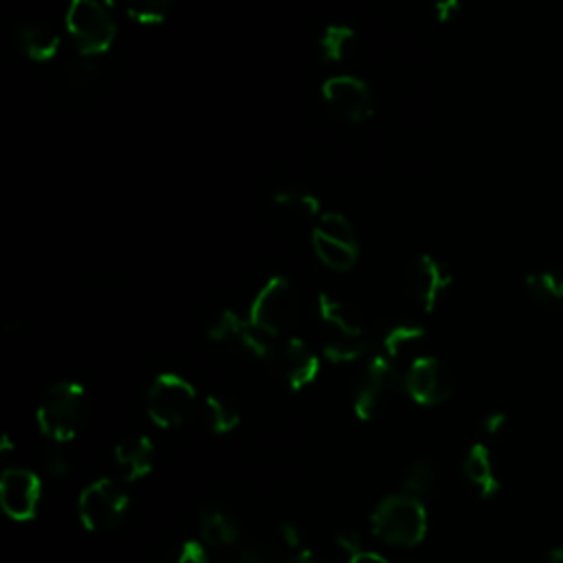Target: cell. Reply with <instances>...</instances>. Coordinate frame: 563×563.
Segmentation results:
<instances>
[{"instance_id":"9a60e30c","label":"cell","mask_w":563,"mask_h":563,"mask_svg":"<svg viewBox=\"0 0 563 563\" xmlns=\"http://www.w3.org/2000/svg\"><path fill=\"white\" fill-rule=\"evenodd\" d=\"M13 42L18 51L35 62V64H48L55 62L62 51V35L59 31L40 18L22 20L13 31Z\"/></svg>"},{"instance_id":"4fadbf2b","label":"cell","mask_w":563,"mask_h":563,"mask_svg":"<svg viewBox=\"0 0 563 563\" xmlns=\"http://www.w3.org/2000/svg\"><path fill=\"white\" fill-rule=\"evenodd\" d=\"M275 363L282 367L284 380L292 391H301L312 385L321 372V356L295 334L282 339Z\"/></svg>"},{"instance_id":"9c48e42d","label":"cell","mask_w":563,"mask_h":563,"mask_svg":"<svg viewBox=\"0 0 563 563\" xmlns=\"http://www.w3.org/2000/svg\"><path fill=\"white\" fill-rule=\"evenodd\" d=\"M42 477L24 466H9L0 475V508L2 512L18 521H31L37 517L42 501Z\"/></svg>"},{"instance_id":"6da1fadb","label":"cell","mask_w":563,"mask_h":563,"mask_svg":"<svg viewBox=\"0 0 563 563\" xmlns=\"http://www.w3.org/2000/svg\"><path fill=\"white\" fill-rule=\"evenodd\" d=\"M88 416L86 387L77 380H59L51 385L35 409V422L40 433L48 442L68 444L75 440Z\"/></svg>"},{"instance_id":"836d02e7","label":"cell","mask_w":563,"mask_h":563,"mask_svg":"<svg viewBox=\"0 0 563 563\" xmlns=\"http://www.w3.org/2000/svg\"><path fill=\"white\" fill-rule=\"evenodd\" d=\"M504 427H506V413H501V411L488 413V416L484 418V431H486L488 435H497V433H501V431H504Z\"/></svg>"},{"instance_id":"5bb4252c","label":"cell","mask_w":563,"mask_h":563,"mask_svg":"<svg viewBox=\"0 0 563 563\" xmlns=\"http://www.w3.org/2000/svg\"><path fill=\"white\" fill-rule=\"evenodd\" d=\"M451 282H453L451 271L438 257L422 253L413 260L409 271V286H411L413 299L424 312H431L440 303Z\"/></svg>"},{"instance_id":"484cf974","label":"cell","mask_w":563,"mask_h":563,"mask_svg":"<svg viewBox=\"0 0 563 563\" xmlns=\"http://www.w3.org/2000/svg\"><path fill=\"white\" fill-rule=\"evenodd\" d=\"M526 290L541 306L559 303L563 299V277L554 271L530 273L526 277Z\"/></svg>"},{"instance_id":"603a6c76","label":"cell","mask_w":563,"mask_h":563,"mask_svg":"<svg viewBox=\"0 0 563 563\" xmlns=\"http://www.w3.org/2000/svg\"><path fill=\"white\" fill-rule=\"evenodd\" d=\"M321 354L325 361H330L334 365H347L367 354V341H365V336L328 334L321 345Z\"/></svg>"},{"instance_id":"d6a6232c","label":"cell","mask_w":563,"mask_h":563,"mask_svg":"<svg viewBox=\"0 0 563 563\" xmlns=\"http://www.w3.org/2000/svg\"><path fill=\"white\" fill-rule=\"evenodd\" d=\"M279 537H282V541H284L288 548H292V550H299V548H301V530H299L295 523L284 521V523L279 526Z\"/></svg>"},{"instance_id":"52a82bcc","label":"cell","mask_w":563,"mask_h":563,"mask_svg":"<svg viewBox=\"0 0 563 563\" xmlns=\"http://www.w3.org/2000/svg\"><path fill=\"white\" fill-rule=\"evenodd\" d=\"M312 251L317 260L339 273L354 268L358 260V238L354 224L339 211H323L312 229Z\"/></svg>"},{"instance_id":"d590c367","label":"cell","mask_w":563,"mask_h":563,"mask_svg":"<svg viewBox=\"0 0 563 563\" xmlns=\"http://www.w3.org/2000/svg\"><path fill=\"white\" fill-rule=\"evenodd\" d=\"M288 563H317V559H314L312 550L299 548V550H295V554L288 559Z\"/></svg>"},{"instance_id":"e0dca14e","label":"cell","mask_w":563,"mask_h":563,"mask_svg":"<svg viewBox=\"0 0 563 563\" xmlns=\"http://www.w3.org/2000/svg\"><path fill=\"white\" fill-rule=\"evenodd\" d=\"M317 312L321 323L328 328V334L336 336H363L361 317L356 310L345 303L341 297L330 292H319L317 297Z\"/></svg>"},{"instance_id":"7a4b0ae2","label":"cell","mask_w":563,"mask_h":563,"mask_svg":"<svg viewBox=\"0 0 563 563\" xmlns=\"http://www.w3.org/2000/svg\"><path fill=\"white\" fill-rule=\"evenodd\" d=\"M369 526L374 537L383 543L413 548L427 537L429 517L420 497L409 493H391L374 506Z\"/></svg>"},{"instance_id":"ffe728a7","label":"cell","mask_w":563,"mask_h":563,"mask_svg":"<svg viewBox=\"0 0 563 563\" xmlns=\"http://www.w3.org/2000/svg\"><path fill=\"white\" fill-rule=\"evenodd\" d=\"M200 541L207 548H224L238 541L235 521L220 508H207L200 515Z\"/></svg>"},{"instance_id":"1f68e13d","label":"cell","mask_w":563,"mask_h":563,"mask_svg":"<svg viewBox=\"0 0 563 563\" xmlns=\"http://www.w3.org/2000/svg\"><path fill=\"white\" fill-rule=\"evenodd\" d=\"M462 0H431V13L438 24L451 22L460 13Z\"/></svg>"},{"instance_id":"cb8c5ba5","label":"cell","mask_w":563,"mask_h":563,"mask_svg":"<svg viewBox=\"0 0 563 563\" xmlns=\"http://www.w3.org/2000/svg\"><path fill=\"white\" fill-rule=\"evenodd\" d=\"M420 339H424V328L420 323L400 321L385 330L383 341H380V352H385L387 356H391L396 361L405 350L416 345Z\"/></svg>"},{"instance_id":"44dd1931","label":"cell","mask_w":563,"mask_h":563,"mask_svg":"<svg viewBox=\"0 0 563 563\" xmlns=\"http://www.w3.org/2000/svg\"><path fill=\"white\" fill-rule=\"evenodd\" d=\"M354 40H356V31L350 24L334 22V24H328L319 33L317 44H319V53L325 62L339 64L350 55V51L354 46Z\"/></svg>"},{"instance_id":"83f0119b","label":"cell","mask_w":563,"mask_h":563,"mask_svg":"<svg viewBox=\"0 0 563 563\" xmlns=\"http://www.w3.org/2000/svg\"><path fill=\"white\" fill-rule=\"evenodd\" d=\"M246 325V319L240 317L235 310H222L209 325L207 334L216 343H235Z\"/></svg>"},{"instance_id":"30bf717a","label":"cell","mask_w":563,"mask_h":563,"mask_svg":"<svg viewBox=\"0 0 563 563\" xmlns=\"http://www.w3.org/2000/svg\"><path fill=\"white\" fill-rule=\"evenodd\" d=\"M402 387L416 405L433 407L451 396L453 380L440 358L422 354L409 361L402 372Z\"/></svg>"},{"instance_id":"f1b7e54d","label":"cell","mask_w":563,"mask_h":563,"mask_svg":"<svg viewBox=\"0 0 563 563\" xmlns=\"http://www.w3.org/2000/svg\"><path fill=\"white\" fill-rule=\"evenodd\" d=\"M44 468L53 477H64L70 471V457L66 451V444L62 442H48L44 449Z\"/></svg>"},{"instance_id":"7c38bea8","label":"cell","mask_w":563,"mask_h":563,"mask_svg":"<svg viewBox=\"0 0 563 563\" xmlns=\"http://www.w3.org/2000/svg\"><path fill=\"white\" fill-rule=\"evenodd\" d=\"M99 77L101 66L97 64V57L79 55L77 59H68L57 68L53 75V92L68 108H79L86 106V101L95 95Z\"/></svg>"},{"instance_id":"5b68a950","label":"cell","mask_w":563,"mask_h":563,"mask_svg":"<svg viewBox=\"0 0 563 563\" xmlns=\"http://www.w3.org/2000/svg\"><path fill=\"white\" fill-rule=\"evenodd\" d=\"M198 394L196 387L176 372H161L152 378L145 391L147 418L158 429H180L196 413Z\"/></svg>"},{"instance_id":"f546056e","label":"cell","mask_w":563,"mask_h":563,"mask_svg":"<svg viewBox=\"0 0 563 563\" xmlns=\"http://www.w3.org/2000/svg\"><path fill=\"white\" fill-rule=\"evenodd\" d=\"M176 563H209L207 545L202 541H185L176 554Z\"/></svg>"},{"instance_id":"4316f807","label":"cell","mask_w":563,"mask_h":563,"mask_svg":"<svg viewBox=\"0 0 563 563\" xmlns=\"http://www.w3.org/2000/svg\"><path fill=\"white\" fill-rule=\"evenodd\" d=\"M438 484V471H435V464L431 460H416L411 462L407 468H405V475H402V486L409 495H416V497H422L427 493H431Z\"/></svg>"},{"instance_id":"d6986e66","label":"cell","mask_w":563,"mask_h":563,"mask_svg":"<svg viewBox=\"0 0 563 563\" xmlns=\"http://www.w3.org/2000/svg\"><path fill=\"white\" fill-rule=\"evenodd\" d=\"M202 411H205V422L209 431L216 435H227L235 431L242 420L238 402L227 394H209L205 398Z\"/></svg>"},{"instance_id":"ac0fdd59","label":"cell","mask_w":563,"mask_h":563,"mask_svg":"<svg viewBox=\"0 0 563 563\" xmlns=\"http://www.w3.org/2000/svg\"><path fill=\"white\" fill-rule=\"evenodd\" d=\"M462 471L466 475V479L473 484V488H477V493L488 499L499 490V479L493 466V457L490 451L484 442H475L462 462Z\"/></svg>"},{"instance_id":"ba28073f","label":"cell","mask_w":563,"mask_h":563,"mask_svg":"<svg viewBox=\"0 0 563 563\" xmlns=\"http://www.w3.org/2000/svg\"><path fill=\"white\" fill-rule=\"evenodd\" d=\"M398 385H402V374L396 369V361L385 352H376L367 358L354 396L352 409L358 420H372L380 413V409L391 400Z\"/></svg>"},{"instance_id":"2e32d148","label":"cell","mask_w":563,"mask_h":563,"mask_svg":"<svg viewBox=\"0 0 563 563\" xmlns=\"http://www.w3.org/2000/svg\"><path fill=\"white\" fill-rule=\"evenodd\" d=\"M114 466L123 482H139L154 471L156 446L147 435H128L114 444Z\"/></svg>"},{"instance_id":"8d00e7d4","label":"cell","mask_w":563,"mask_h":563,"mask_svg":"<svg viewBox=\"0 0 563 563\" xmlns=\"http://www.w3.org/2000/svg\"><path fill=\"white\" fill-rule=\"evenodd\" d=\"M543 563H563V545H561V548H554V550H550Z\"/></svg>"},{"instance_id":"d4e9b609","label":"cell","mask_w":563,"mask_h":563,"mask_svg":"<svg viewBox=\"0 0 563 563\" xmlns=\"http://www.w3.org/2000/svg\"><path fill=\"white\" fill-rule=\"evenodd\" d=\"M130 20L143 26L163 24L174 11L176 0H119Z\"/></svg>"},{"instance_id":"4dcf8cb0","label":"cell","mask_w":563,"mask_h":563,"mask_svg":"<svg viewBox=\"0 0 563 563\" xmlns=\"http://www.w3.org/2000/svg\"><path fill=\"white\" fill-rule=\"evenodd\" d=\"M334 541H336V545H339V550L341 552H345L347 554V559L350 556H354V554H358V552H363L365 548H363V539H361V534L354 530V528H350V530H341V532H336V537H334Z\"/></svg>"},{"instance_id":"7402d4cb","label":"cell","mask_w":563,"mask_h":563,"mask_svg":"<svg viewBox=\"0 0 563 563\" xmlns=\"http://www.w3.org/2000/svg\"><path fill=\"white\" fill-rule=\"evenodd\" d=\"M273 202L279 211H284L290 218L310 220L321 216L319 198L306 189H282L273 196Z\"/></svg>"},{"instance_id":"277c9868","label":"cell","mask_w":563,"mask_h":563,"mask_svg":"<svg viewBox=\"0 0 563 563\" xmlns=\"http://www.w3.org/2000/svg\"><path fill=\"white\" fill-rule=\"evenodd\" d=\"M64 22L77 55L99 59L117 40V22L106 0H70Z\"/></svg>"},{"instance_id":"8992f818","label":"cell","mask_w":563,"mask_h":563,"mask_svg":"<svg viewBox=\"0 0 563 563\" xmlns=\"http://www.w3.org/2000/svg\"><path fill=\"white\" fill-rule=\"evenodd\" d=\"M130 495L112 477H97L86 484L77 499V515L88 532H110L128 515Z\"/></svg>"},{"instance_id":"8fae6325","label":"cell","mask_w":563,"mask_h":563,"mask_svg":"<svg viewBox=\"0 0 563 563\" xmlns=\"http://www.w3.org/2000/svg\"><path fill=\"white\" fill-rule=\"evenodd\" d=\"M321 97L330 112L345 123H361L374 112L369 86L354 75L328 77L321 84Z\"/></svg>"},{"instance_id":"e575fe53","label":"cell","mask_w":563,"mask_h":563,"mask_svg":"<svg viewBox=\"0 0 563 563\" xmlns=\"http://www.w3.org/2000/svg\"><path fill=\"white\" fill-rule=\"evenodd\" d=\"M347 563H389V561L383 554L374 552V550H363V552L350 556Z\"/></svg>"},{"instance_id":"3957f363","label":"cell","mask_w":563,"mask_h":563,"mask_svg":"<svg viewBox=\"0 0 563 563\" xmlns=\"http://www.w3.org/2000/svg\"><path fill=\"white\" fill-rule=\"evenodd\" d=\"M246 319L273 339L290 336L301 319V299L297 288L282 275L268 277L251 299Z\"/></svg>"}]
</instances>
